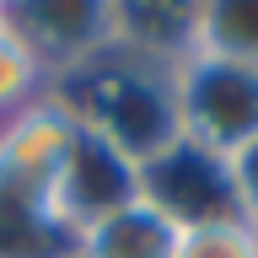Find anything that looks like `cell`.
Here are the masks:
<instances>
[{
	"label": "cell",
	"instance_id": "obj_1",
	"mask_svg": "<svg viewBox=\"0 0 258 258\" xmlns=\"http://www.w3.org/2000/svg\"><path fill=\"white\" fill-rule=\"evenodd\" d=\"M54 97L76 113L81 129L118 145L129 161H151L156 151L177 140V108H172V76L129 59L118 48H102L97 59L54 81Z\"/></svg>",
	"mask_w": 258,
	"mask_h": 258
},
{
	"label": "cell",
	"instance_id": "obj_9",
	"mask_svg": "<svg viewBox=\"0 0 258 258\" xmlns=\"http://www.w3.org/2000/svg\"><path fill=\"white\" fill-rule=\"evenodd\" d=\"M48 92H54L48 70L38 64V54L16 38L11 16H6V22H0V124H11L16 113H27L32 102H43Z\"/></svg>",
	"mask_w": 258,
	"mask_h": 258
},
{
	"label": "cell",
	"instance_id": "obj_11",
	"mask_svg": "<svg viewBox=\"0 0 258 258\" xmlns=\"http://www.w3.org/2000/svg\"><path fill=\"white\" fill-rule=\"evenodd\" d=\"M231 172V199H237V215L247 226H258V140H247L237 156L226 161Z\"/></svg>",
	"mask_w": 258,
	"mask_h": 258
},
{
	"label": "cell",
	"instance_id": "obj_12",
	"mask_svg": "<svg viewBox=\"0 0 258 258\" xmlns=\"http://www.w3.org/2000/svg\"><path fill=\"white\" fill-rule=\"evenodd\" d=\"M0 22H6V0H0Z\"/></svg>",
	"mask_w": 258,
	"mask_h": 258
},
{
	"label": "cell",
	"instance_id": "obj_4",
	"mask_svg": "<svg viewBox=\"0 0 258 258\" xmlns=\"http://www.w3.org/2000/svg\"><path fill=\"white\" fill-rule=\"evenodd\" d=\"M140 194L161 210V215H172L177 226L237 215L226 161L210 156V151H199V145H188V140H172L167 151H156L151 161H140Z\"/></svg>",
	"mask_w": 258,
	"mask_h": 258
},
{
	"label": "cell",
	"instance_id": "obj_10",
	"mask_svg": "<svg viewBox=\"0 0 258 258\" xmlns=\"http://www.w3.org/2000/svg\"><path fill=\"white\" fill-rule=\"evenodd\" d=\"M172 258H258V226H247L242 215L177 226Z\"/></svg>",
	"mask_w": 258,
	"mask_h": 258
},
{
	"label": "cell",
	"instance_id": "obj_6",
	"mask_svg": "<svg viewBox=\"0 0 258 258\" xmlns=\"http://www.w3.org/2000/svg\"><path fill=\"white\" fill-rule=\"evenodd\" d=\"M113 11V48L129 59L167 70L172 76L183 59L199 54V0L177 6V0H108Z\"/></svg>",
	"mask_w": 258,
	"mask_h": 258
},
{
	"label": "cell",
	"instance_id": "obj_8",
	"mask_svg": "<svg viewBox=\"0 0 258 258\" xmlns=\"http://www.w3.org/2000/svg\"><path fill=\"white\" fill-rule=\"evenodd\" d=\"M199 48L258 70V0H199Z\"/></svg>",
	"mask_w": 258,
	"mask_h": 258
},
{
	"label": "cell",
	"instance_id": "obj_2",
	"mask_svg": "<svg viewBox=\"0 0 258 258\" xmlns=\"http://www.w3.org/2000/svg\"><path fill=\"white\" fill-rule=\"evenodd\" d=\"M177 140L231 161L247 140H258V70L221 54H194L172 70Z\"/></svg>",
	"mask_w": 258,
	"mask_h": 258
},
{
	"label": "cell",
	"instance_id": "obj_7",
	"mask_svg": "<svg viewBox=\"0 0 258 258\" xmlns=\"http://www.w3.org/2000/svg\"><path fill=\"white\" fill-rule=\"evenodd\" d=\"M172 247H177V221L161 215L145 194L70 237V258H172Z\"/></svg>",
	"mask_w": 258,
	"mask_h": 258
},
{
	"label": "cell",
	"instance_id": "obj_5",
	"mask_svg": "<svg viewBox=\"0 0 258 258\" xmlns=\"http://www.w3.org/2000/svg\"><path fill=\"white\" fill-rule=\"evenodd\" d=\"M129 199H140V161H129L102 135L81 129L70 145V161H64V177L54 188V221L76 237L81 226L124 210Z\"/></svg>",
	"mask_w": 258,
	"mask_h": 258
},
{
	"label": "cell",
	"instance_id": "obj_3",
	"mask_svg": "<svg viewBox=\"0 0 258 258\" xmlns=\"http://www.w3.org/2000/svg\"><path fill=\"white\" fill-rule=\"evenodd\" d=\"M16 38L38 54V64L48 70V81L81 70L86 59H97L102 48H113V11L108 0H6Z\"/></svg>",
	"mask_w": 258,
	"mask_h": 258
}]
</instances>
